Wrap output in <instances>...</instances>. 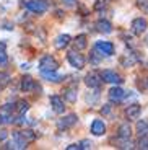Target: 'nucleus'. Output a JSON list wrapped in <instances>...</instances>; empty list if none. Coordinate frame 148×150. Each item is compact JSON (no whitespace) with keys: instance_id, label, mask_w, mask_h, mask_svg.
I'll use <instances>...</instances> for the list:
<instances>
[{"instance_id":"obj_1","label":"nucleus","mask_w":148,"mask_h":150,"mask_svg":"<svg viewBox=\"0 0 148 150\" xmlns=\"http://www.w3.org/2000/svg\"><path fill=\"white\" fill-rule=\"evenodd\" d=\"M26 8L33 13H37V15H41L47 10V2L46 0H28L26 2Z\"/></svg>"},{"instance_id":"obj_2","label":"nucleus","mask_w":148,"mask_h":150,"mask_svg":"<svg viewBox=\"0 0 148 150\" xmlns=\"http://www.w3.org/2000/svg\"><path fill=\"white\" fill-rule=\"evenodd\" d=\"M59 64L57 60L51 56H44L41 60H39V70L41 72H51V70H57Z\"/></svg>"},{"instance_id":"obj_3","label":"nucleus","mask_w":148,"mask_h":150,"mask_svg":"<svg viewBox=\"0 0 148 150\" xmlns=\"http://www.w3.org/2000/svg\"><path fill=\"white\" fill-rule=\"evenodd\" d=\"M94 51H98L99 56H112L114 54V44L109 41H98L94 44Z\"/></svg>"},{"instance_id":"obj_4","label":"nucleus","mask_w":148,"mask_h":150,"mask_svg":"<svg viewBox=\"0 0 148 150\" xmlns=\"http://www.w3.org/2000/svg\"><path fill=\"white\" fill-rule=\"evenodd\" d=\"M67 59H68V62H70L72 67L78 69V70L85 67V59H83V56L78 54L77 51H70V52L67 54Z\"/></svg>"},{"instance_id":"obj_5","label":"nucleus","mask_w":148,"mask_h":150,"mask_svg":"<svg viewBox=\"0 0 148 150\" xmlns=\"http://www.w3.org/2000/svg\"><path fill=\"white\" fill-rule=\"evenodd\" d=\"M26 142L28 140L23 137L21 132H13V140L7 145V149H16V150H23L26 149Z\"/></svg>"},{"instance_id":"obj_6","label":"nucleus","mask_w":148,"mask_h":150,"mask_svg":"<svg viewBox=\"0 0 148 150\" xmlns=\"http://www.w3.org/2000/svg\"><path fill=\"white\" fill-rule=\"evenodd\" d=\"M101 79H103V82L106 83H116V85H119V83H122V77L119 74H116L114 70H103L101 72Z\"/></svg>"},{"instance_id":"obj_7","label":"nucleus","mask_w":148,"mask_h":150,"mask_svg":"<svg viewBox=\"0 0 148 150\" xmlns=\"http://www.w3.org/2000/svg\"><path fill=\"white\" fill-rule=\"evenodd\" d=\"M101 82H103L101 74H96V72H90V74L85 77V83L90 86V88H99Z\"/></svg>"},{"instance_id":"obj_8","label":"nucleus","mask_w":148,"mask_h":150,"mask_svg":"<svg viewBox=\"0 0 148 150\" xmlns=\"http://www.w3.org/2000/svg\"><path fill=\"white\" fill-rule=\"evenodd\" d=\"M148 28V23L145 18H135L132 21V31L135 34H143Z\"/></svg>"},{"instance_id":"obj_9","label":"nucleus","mask_w":148,"mask_h":150,"mask_svg":"<svg viewBox=\"0 0 148 150\" xmlns=\"http://www.w3.org/2000/svg\"><path fill=\"white\" fill-rule=\"evenodd\" d=\"M77 121H78L77 114H68V116L62 117V119L57 122V127L59 129H68V127H72L73 124H77Z\"/></svg>"},{"instance_id":"obj_10","label":"nucleus","mask_w":148,"mask_h":150,"mask_svg":"<svg viewBox=\"0 0 148 150\" xmlns=\"http://www.w3.org/2000/svg\"><path fill=\"white\" fill-rule=\"evenodd\" d=\"M124 96H125V91H124L121 86H112L111 90H109V100H111L112 103L122 101Z\"/></svg>"},{"instance_id":"obj_11","label":"nucleus","mask_w":148,"mask_h":150,"mask_svg":"<svg viewBox=\"0 0 148 150\" xmlns=\"http://www.w3.org/2000/svg\"><path fill=\"white\" fill-rule=\"evenodd\" d=\"M51 106H52V109H54V112H57V114H62V112L65 111L63 100L60 96H57V95H52L51 96Z\"/></svg>"},{"instance_id":"obj_12","label":"nucleus","mask_w":148,"mask_h":150,"mask_svg":"<svg viewBox=\"0 0 148 150\" xmlns=\"http://www.w3.org/2000/svg\"><path fill=\"white\" fill-rule=\"evenodd\" d=\"M140 112H142V108L138 105H130L129 108L125 109V117L127 121H137L138 116H140Z\"/></svg>"},{"instance_id":"obj_13","label":"nucleus","mask_w":148,"mask_h":150,"mask_svg":"<svg viewBox=\"0 0 148 150\" xmlns=\"http://www.w3.org/2000/svg\"><path fill=\"white\" fill-rule=\"evenodd\" d=\"M106 132V126L101 119H94L91 122V134L93 135H103Z\"/></svg>"},{"instance_id":"obj_14","label":"nucleus","mask_w":148,"mask_h":150,"mask_svg":"<svg viewBox=\"0 0 148 150\" xmlns=\"http://www.w3.org/2000/svg\"><path fill=\"white\" fill-rule=\"evenodd\" d=\"M130 134H132V129H130L129 122L121 124V126H119V129H117V137H119V139L129 140V139H130Z\"/></svg>"},{"instance_id":"obj_15","label":"nucleus","mask_w":148,"mask_h":150,"mask_svg":"<svg viewBox=\"0 0 148 150\" xmlns=\"http://www.w3.org/2000/svg\"><path fill=\"white\" fill-rule=\"evenodd\" d=\"M96 30L103 34H109V33H112V25L109 21H106V20H99L96 23Z\"/></svg>"},{"instance_id":"obj_16","label":"nucleus","mask_w":148,"mask_h":150,"mask_svg":"<svg viewBox=\"0 0 148 150\" xmlns=\"http://www.w3.org/2000/svg\"><path fill=\"white\" fill-rule=\"evenodd\" d=\"M42 77H44V80H47V82H52V83H57V82H60V80L63 79L62 75L56 74V70H51V72H42Z\"/></svg>"},{"instance_id":"obj_17","label":"nucleus","mask_w":148,"mask_h":150,"mask_svg":"<svg viewBox=\"0 0 148 150\" xmlns=\"http://www.w3.org/2000/svg\"><path fill=\"white\" fill-rule=\"evenodd\" d=\"M68 42H70V36L68 34H62V36H59L56 39V42H54V46H56L57 49H63L68 46Z\"/></svg>"},{"instance_id":"obj_18","label":"nucleus","mask_w":148,"mask_h":150,"mask_svg":"<svg viewBox=\"0 0 148 150\" xmlns=\"http://www.w3.org/2000/svg\"><path fill=\"white\" fill-rule=\"evenodd\" d=\"M34 88V80L31 77H23L21 79V90L23 91H31Z\"/></svg>"},{"instance_id":"obj_19","label":"nucleus","mask_w":148,"mask_h":150,"mask_svg":"<svg viewBox=\"0 0 148 150\" xmlns=\"http://www.w3.org/2000/svg\"><path fill=\"white\" fill-rule=\"evenodd\" d=\"M75 49L77 51H80V49H85L86 47V36L85 34H80V36L75 38Z\"/></svg>"},{"instance_id":"obj_20","label":"nucleus","mask_w":148,"mask_h":150,"mask_svg":"<svg viewBox=\"0 0 148 150\" xmlns=\"http://www.w3.org/2000/svg\"><path fill=\"white\" fill-rule=\"evenodd\" d=\"M137 132L140 137H143V135H148V122L147 121H142V122L137 124Z\"/></svg>"},{"instance_id":"obj_21","label":"nucleus","mask_w":148,"mask_h":150,"mask_svg":"<svg viewBox=\"0 0 148 150\" xmlns=\"http://www.w3.org/2000/svg\"><path fill=\"white\" fill-rule=\"evenodd\" d=\"M63 96L67 98V101H70V103L77 101V91L72 90V88H67V90L63 91Z\"/></svg>"},{"instance_id":"obj_22","label":"nucleus","mask_w":148,"mask_h":150,"mask_svg":"<svg viewBox=\"0 0 148 150\" xmlns=\"http://www.w3.org/2000/svg\"><path fill=\"white\" fill-rule=\"evenodd\" d=\"M8 83H10V75L7 72H0V90H4Z\"/></svg>"},{"instance_id":"obj_23","label":"nucleus","mask_w":148,"mask_h":150,"mask_svg":"<svg viewBox=\"0 0 148 150\" xmlns=\"http://www.w3.org/2000/svg\"><path fill=\"white\" fill-rule=\"evenodd\" d=\"M135 60H137V57L133 56V54H130V57H125V59H121V62H122L124 65H127V67H129V65H133V64H135Z\"/></svg>"},{"instance_id":"obj_24","label":"nucleus","mask_w":148,"mask_h":150,"mask_svg":"<svg viewBox=\"0 0 148 150\" xmlns=\"http://www.w3.org/2000/svg\"><path fill=\"white\" fill-rule=\"evenodd\" d=\"M21 134H23V137H25L26 140H34V139H36V135H34V132H33V131H30V129H26V131H23Z\"/></svg>"},{"instance_id":"obj_25","label":"nucleus","mask_w":148,"mask_h":150,"mask_svg":"<svg viewBox=\"0 0 148 150\" xmlns=\"http://www.w3.org/2000/svg\"><path fill=\"white\" fill-rule=\"evenodd\" d=\"M28 109H30V105H28L26 101H20V103H18V112H20V114L26 112Z\"/></svg>"},{"instance_id":"obj_26","label":"nucleus","mask_w":148,"mask_h":150,"mask_svg":"<svg viewBox=\"0 0 148 150\" xmlns=\"http://www.w3.org/2000/svg\"><path fill=\"white\" fill-rule=\"evenodd\" d=\"M138 147H140V149H148V137L147 135L140 137V140H138Z\"/></svg>"},{"instance_id":"obj_27","label":"nucleus","mask_w":148,"mask_h":150,"mask_svg":"<svg viewBox=\"0 0 148 150\" xmlns=\"http://www.w3.org/2000/svg\"><path fill=\"white\" fill-rule=\"evenodd\" d=\"M8 64V57L5 52H0V67H4V65Z\"/></svg>"},{"instance_id":"obj_28","label":"nucleus","mask_w":148,"mask_h":150,"mask_svg":"<svg viewBox=\"0 0 148 150\" xmlns=\"http://www.w3.org/2000/svg\"><path fill=\"white\" fill-rule=\"evenodd\" d=\"M82 149V144H72V145L67 147V150H80Z\"/></svg>"},{"instance_id":"obj_29","label":"nucleus","mask_w":148,"mask_h":150,"mask_svg":"<svg viewBox=\"0 0 148 150\" xmlns=\"http://www.w3.org/2000/svg\"><path fill=\"white\" fill-rule=\"evenodd\" d=\"M137 5H138V7H142V8L145 10V8L148 7V0H137Z\"/></svg>"},{"instance_id":"obj_30","label":"nucleus","mask_w":148,"mask_h":150,"mask_svg":"<svg viewBox=\"0 0 148 150\" xmlns=\"http://www.w3.org/2000/svg\"><path fill=\"white\" fill-rule=\"evenodd\" d=\"M91 145L93 144L90 142V140H83L82 142V149H91Z\"/></svg>"},{"instance_id":"obj_31","label":"nucleus","mask_w":148,"mask_h":150,"mask_svg":"<svg viewBox=\"0 0 148 150\" xmlns=\"http://www.w3.org/2000/svg\"><path fill=\"white\" fill-rule=\"evenodd\" d=\"M109 111H111V106H109V105H106V106L103 108V114H109Z\"/></svg>"},{"instance_id":"obj_32","label":"nucleus","mask_w":148,"mask_h":150,"mask_svg":"<svg viewBox=\"0 0 148 150\" xmlns=\"http://www.w3.org/2000/svg\"><path fill=\"white\" fill-rule=\"evenodd\" d=\"M62 2H63L65 5H73L75 2H77V0H62Z\"/></svg>"},{"instance_id":"obj_33","label":"nucleus","mask_w":148,"mask_h":150,"mask_svg":"<svg viewBox=\"0 0 148 150\" xmlns=\"http://www.w3.org/2000/svg\"><path fill=\"white\" fill-rule=\"evenodd\" d=\"M0 139H7V132H5V131L0 132Z\"/></svg>"},{"instance_id":"obj_34","label":"nucleus","mask_w":148,"mask_h":150,"mask_svg":"<svg viewBox=\"0 0 148 150\" xmlns=\"http://www.w3.org/2000/svg\"><path fill=\"white\" fill-rule=\"evenodd\" d=\"M5 46H7L5 42H0V52H4L5 51Z\"/></svg>"},{"instance_id":"obj_35","label":"nucleus","mask_w":148,"mask_h":150,"mask_svg":"<svg viewBox=\"0 0 148 150\" xmlns=\"http://www.w3.org/2000/svg\"><path fill=\"white\" fill-rule=\"evenodd\" d=\"M145 10H147V11H148V7H147V8H145Z\"/></svg>"}]
</instances>
